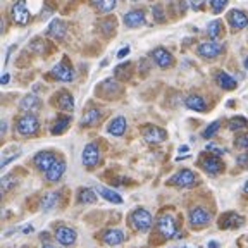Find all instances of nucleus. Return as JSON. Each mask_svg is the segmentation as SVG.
I'll return each mask as SVG.
<instances>
[{
  "mask_svg": "<svg viewBox=\"0 0 248 248\" xmlns=\"http://www.w3.org/2000/svg\"><path fill=\"white\" fill-rule=\"evenodd\" d=\"M12 185H16V181L12 179V174H7L2 178V190L4 191H9L12 188Z\"/></svg>",
  "mask_w": 248,
  "mask_h": 248,
  "instance_id": "nucleus-38",
  "label": "nucleus"
},
{
  "mask_svg": "<svg viewBox=\"0 0 248 248\" xmlns=\"http://www.w3.org/2000/svg\"><path fill=\"white\" fill-rule=\"evenodd\" d=\"M97 191H98V195H102V197L107 202H110V203H123V197H121L119 193H116L114 190H108L105 186H98Z\"/></svg>",
  "mask_w": 248,
  "mask_h": 248,
  "instance_id": "nucleus-30",
  "label": "nucleus"
},
{
  "mask_svg": "<svg viewBox=\"0 0 248 248\" xmlns=\"http://www.w3.org/2000/svg\"><path fill=\"white\" fill-rule=\"evenodd\" d=\"M209 248H219V243H217V241H210Z\"/></svg>",
  "mask_w": 248,
  "mask_h": 248,
  "instance_id": "nucleus-47",
  "label": "nucleus"
},
{
  "mask_svg": "<svg viewBox=\"0 0 248 248\" xmlns=\"http://www.w3.org/2000/svg\"><path fill=\"white\" fill-rule=\"evenodd\" d=\"M228 21L231 24V28L234 31H240L243 28L248 26V14L240 9H232V11L228 12Z\"/></svg>",
  "mask_w": 248,
  "mask_h": 248,
  "instance_id": "nucleus-8",
  "label": "nucleus"
},
{
  "mask_svg": "<svg viewBox=\"0 0 248 248\" xmlns=\"http://www.w3.org/2000/svg\"><path fill=\"white\" fill-rule=\"evenodd\" d=\"M205 2H207V0H188V5H190L193 11H200Z\"/></svg>",
  "mask_w": 248,
  "mask_h": 248,
  "instance_id": "nucleus-41",
  "label": "nucleus"
},
{
  "mask_svg": "<svg viewBox=\"0 0 248 248\" xmlns=\"http://www.w3.org/2000/svg\"><path fill=\"white\" fill-rule=\"evenodd\" d=\"M102 241L108 247H117L124 241V232L121 229H108V231L104 232L102 236Z\"/></svg>",
  "mask_w": 248,
  "mask_h": 248,
  "instance_id": "nucleus-20",
  "label": "nucleus"
},
{
  "mask_svg": "<svg viewBox=\"0 0 248 248\" xmlns=\"http://www.w3.org/2000/svg\"><path fill=\"white\" fill-rule=\"evenodd\" d=\"M40 107H42V100H40L36 95H33V93L26 95V97L19 102V108L23 112H28V114L36 112V110H40Z\"/></svg>",
  "mask_w": 248,
  "mask_h": 248,
  "instance_id": "nucleus-17",
  "label": "nucleus"
},
{
  "mask_svg": "<svg viewBox=\"0 0 248 248\" xmlns=\"http://www.w3.org/2000/svg\"><path fill=\"white\" fill-rule=\"evenodd\" d=\"M124 24L128 28H140L145 24V12L135 9V11H129L128 14L124 16Z\"/></svg>",
  "mask_w": 248,
  "mask_h": 248,
  "instance_id": "nucleus-18",
  "label": "nucleus"
},
{
  "mask_svg": "<svg viewBox=\"0 0 248 248\" xmlns=\"http://www.w3.org/2000/svg\"><path fill=\"white\" fill-rule=\"evenodd\" d=\"M128 54H129V46H123V48L117 52V59H124Z\"/></svg>",
  "mask_w": 248,
  "mask_h": 248,
  "instance_id": "nucleus-43",
  "label": "nucleus"
},
{
  "mask_svg": "<svg viewBox=\"0 0 248 248\" xmlns=\"http://www.w3.org/2000/svg\"><path fill=\"white\" fill-rule=\"evenodd\" d=\"M152 14H154V17H155L157 23H164V21H166V17H164V11H162L160 5H154V7H152Z\"/></svg>",
  "mask_w": 248,
  "mask_h": 248,
  "instance_id": "nucleus-37",
  "label": "nucleus"
},
{
  "mask_svg": "<svg viewBox=\"0 0 248 248\" xmlns=\"http://www.w3.org/2000/svg\"><path fill=\"white\" fill-rule=\"evenodd\" d=\"M186 107L195 110V112H205L207 110V102L200 97V95H190V97L185 100Z\"/></svg>",
  "mask_w": 248,
  "mask_h": 248,
  "instance_id": "nucleus-25",
  "label": "nucleus"
},
{
  "mask_svg": "<svg viewBox=\"0 0 248 248\" xmlns=\"http://www.w3.org/2000/svg\"><path fill=\"white\" fill-rule=\"evenodd\" d=\"M11 16H12V21L16 24H19V26H26L30 23V11L26 7V2L24 0H17L11 9Z\"/></svg>",
  "mask_w": 248,
  "mask_h": 248,
  "instance_id": "nucleus-3",
  "label": "nucleus"
},
{
  "mask_svg": "<svg viewBox=\"0 0 248 248\" xmlns=\"http://www.w3.org/2000/svg\"><path fill=\"white\" fill-rule=\"evenodd\" d=\"M100 92H102V95H104V97L110 98L112 95L119 93L121 88H119V85H117V83L114 81V79H105V81L100 85Z\"/></svg>",
  "mask_w": 248,
  "mask_h": 248,
  "instance_id": "nucleus-28",
  "label": "nucleus"
},
{
  "mask_svg": "<svg viewBox=\"0 0 248 248\" xmlns=\"http://www.w3.org/2000/svg\"><path fill=\"white\" fill-rule=\"evenodd\" d=\"M33 162H35V166L38 167L40 170H48L52 166H54L55 162H57V159H55V154L50 150H43V152H38V154L35 155V159H33Z\"/></svg>",
  "mask_w": 248,
  "mask_h": 248,
  "instance_id": "nucleus-9",
  "label": "nucleus"
},
{
  "mask_svg": "<svg viewBox=\"0 0 248 248\" xmlns=\"http://www.w3.org/2000/svg\"><path fill=\"white\" fill-rule=\"evenodd\" d=\"M81 159H83V164L86 167H95L98 162H100V148H98L97 143H88L85 147L81 154Z\"/></svg>",
  "mask_w": 248,
  "mask_h": 248,
  "instance_id": "nucleus-7",
  "label": "nucleus"
},
{
  "mask_svg": "<svg viewBox=\"0 0 248 248\" xmlns=\"http://www.w3.org/2000/svg\"><path fill=\"white\" fill-rule=\"evenodd\" d=\"M205 148H207V152H209V154L216 155V157H219V155H224L226 154V150H222V148H219L217 145H214V143H209Z\"/></svg>",
  "mask_w": 248,
  "mask_h": 248,
  "instance_id": "nucleus-40",
  "label": "nucleus"
},
{
  "mask_svg": "<svg viewBox=\"0 0 248 248\" xmlns=\"http://www.w3.org/2000/svg\"><path fill=\"white\" fill-rule=\"evenodd\" d=\"M9 79H11V76H9V74L5 73L4 76H2V79H0V83H2V85H7V83H9Z\"/></svg>",
  "mask_w": 248,
  "mask_h": 248,
  "instance_id": "nucleus-44",
  "label": "nucleus"
},
{
  "mask_svg": "<svg viewBox=\"0 0 248 248\" xmlns=\"http://www.w3.org/2000/svg\"><path fill=\"white\" fill-rule=\"evenodd\" d=\"M245 67H247V71H248V57L245 59Z\"/></svg>",
  "mask_w": 248,
  "mask_h": 248,
  "instance_id": "nucleus-50",
  "label": "nucleus"
},
{
  "mask_svg": "<svg viewBox=\"0 0 248 248\" xmlns=\"http://www.w3.org/2000/svg\"><path fill=\"white\" fill-rule=\"evenodd\" d=\"M97 202V195L93 193V190L90 188H81L79 193H78V203H83V205H90V203H95Z\"/></svg>",
  "mask_w": 248,
  "mask_h": 248,
  "instance_id": "nucleus-31",
  "label": "nucleus"
},
{
  "mask_svg": "<svg viewBox=\"0 0 248 248\" xmlns=\"http://www.w3.org/2000/svg\"><path fill=\"white\" fill-rule=\"evenodd\" d=\"M224 50V46L221 45V43L217 42H203L198 45L197 48V54L200 55L202 59H216L221 55V52Z\"/></svg>",
  "mask_w": 248,
  "mask_h": 248,
  "instance_id": "nucleus-5",
  "label": "nucleus"
},
{
  "mask_svg": "<svg viewBox=\"0 0 248 248\" xmlns=\"http://www.w3.org/2000/svg\"><path fill=\"white\" fill-rule=\"evenodd\" d=\"M234 147L238 148H248V135H240L236 140H234Z\"/></svg>",
  "mask_w": 248,
  "mask_h": 248,
  "instance_id": "nucleus-39",
  "label": "nucleus"
},
{
  "mask_svg": "<svg viewBox=\"0 0 248 248\" xmlns=\"http://www.w3.org/2000/svg\"><path fill=\"white\" fill-rule=\"evenodd\" d=\"M179 152H188V145H183V147L179 148Z\"/></svg>",
  "mask_w": 248,
  "mask_h": 248,
  "instance_id": "nucleus-48",
  "label": "nucleus"
},
{
  "mask_svg": "<svg viewBox=\"0 0 248 248\" xmlns=\"http://www.w3.org/2000/svg\"><path fill=\"white\" fill-rule=\"evenodd\" d=\"M228 2L229 0H210V7H212L214 14H221L228 5Z\"/></svg>",
  "mask_w": 248,
  "mask_h": 248,
  "instance_id": "nucleus-36",
  "label": "nucleus"
},
{
  "mask_svg": "<svg viewBox=\"0 0 248 248\" xmlns=\"http://www.w3.org/2000/svg\"><path fill=\"white\" fill-rule=\"evenodd\" d=\"M57 105L61 110H64V112H73V108H74L73 95H71L69 92H66V90H62L57 97Z\"/></svg>",
  "mask_w": 248,
  "mask_h": 248,
  "instance_id": "nucleus-23",
  "label": "nucleus"
},
{
  "mask_svg": "<svg viewBox=\"0 0 248 248\" xmlns=\"http://www.w3.org/2000/svg\"><path fill=\"white\" fill-rule=\"evenodd\" d=\"M245 191H247V193H248V181L245 183Z\"/></svg>",
  "mask_w": 248,
  "mask_h": 248,
  "instance_id": "nucleus-51",
  "label": "nucleus"
},
{
  "mask_svg": "<svg viewBox=\"0 0 248 248\" xmlns=\"http://www.w3.org/2000/svg\"><path fill=\"white\" fill-rule=\"evenodd\" d=\"M46 33H48V36H52V38L62 40L67 33V24L61 19H54L50 23V26H48V31H46Z\"/></svg>",
  "mask_w": 248,
  "mask_h": 248,
  "instance_id": "nucleus-19",
  "label": "nucleus"
},
{
  "mask_svg": "<svg viewBox=\"0 0 248 248\" xmlns=\"http://www.w3.org/2000/svg\"><path fill=\"white\" fill-rule=\"evenodd\" d=\"M69 124H71V117L69 116L59 117V119L55 121L54 126H52V135H62V133L69 128Z\"/></svg>",
  "mask_w": 248,
  "mask_h": 248,
  "instance_id": "nucleus-33",
  "label": "nucleus"
},
{
  "mask_svg": "<svg viewBox=\"0 0 248 248\" xmlns=\"http://www.w3.org/2000/svg\"><path fill=\"white\" fill-rule=\"evenodd\" d=\"M143 138L147 140L148 143H162L164 140L167 138V131L162 128H157V126H147L143 129Z\"/></svg>",
  "mask_w": 248,
  "mask_h": 248,
  "instance_id": "nucleus-15",
  "label": "nucleus"
},
{
  "mask_svg": "<svg viewBox=\"0 0 248 248\" xmlns=\"http://www.w3.org/2000/svg\"><path fill=\"white\" fill-rule=\"evenodd\" d=\"M52 76L55 78V79H59V81H64V83H69L74 79V71L73 67L67 64L66 61L61 62V64H57V66L52 69Z\"/></svg>",
  "mask_w": 248,
  "mask_h": 248,
  "instance_id": "nucleus-14",
  "label": "nucleus"
},
{
  "mask_svg": "<svg viewBox=\"0 0 248 248\" xmlns=\"http://www.w3.org/2000/svg\"><path fill=\"white\" fill-rule=\"evenodd\" d=\"M243 224H245V219L234 212H226L221 217V221H219V228L221 229H236L241 228Z\"/></svg>",
  "mask_w": 248,
  "mask_h": 248,
  "instance_id": "nucleus-16",
  "label": "nucleus"
},
{
  "mask_svg": "<svg viewBox=\"0 0 248 248\" xmlns=\"http://www.w3.org/2000/svg\"><path fill=\"white\" fill-rule=\"evenodd\" d=\"M90 2H92V5L97 9L98 12L107 14V12H112L114 9H116L117 0H90Z\"/></svg>",
  "mask_w": 248,
  "mask_h": 248,
  "instance_id": "nucleus-29",
  "label": "nucleus"
},
{
  "mask_svg": "<svg viewBox=\"0 0 248 248\" xmlns=\"http://www.w3.org/2000/svg\"><path fill=\"white\" fill-rule=\"evenodd\" d=\"M200 166H202V169L205 170V172H209V174H219V172H222V169H224V164L221 162V159L212 154L202 155Z\"/></svg>",
  "mask_w": 248,
  "mask_h": 248,
  "instance_id": "nucleus-6",
  "label": "nucleus"
},
{
  "mask_svg": "<svg viewBox=\"0 0 248 248\" xmlns=\"http://www.w3.org/2000/svg\"><path fill=\"white\" fill-rule=\"evenodd\" d=\"M152 59L155 61V64L159 67H162V69H166V67H170L172 64H174V59H172V54H170L167 48H164V46H159V48H155L154 52H152Z\"/></svg>",
  "mask_w": 248,
  "mask_h": 248,
  "instance_id": "nucleus-11",
  "label": "nucleus"
},
{
  "mask_svg": "<svg viewBox=\"0 0 248 248\" xmlns=\"http://www.w3.org/2000/svg\"><path fill=\"white\" fill-rule=\"evenodd\" d=\"M131 226L136 231L147 232L152 226V214L147 209H136L131 214Z\"/></svg>",
  "mask_w": 248,
  "mask_h": 248,
  "instance_id": "nucleus-2",
  "label": "nucleus"
},
{
  "mask_svg": "<svg viewBox=\"0 0 248 248\" xmlns=\"http://www.w3.org/2000/svg\"><path fill=\"white\" fill-rule=\"evenodd\" d=\"M0 131H2V135H5V131H7V123H2V126H0Z\"/></svg>",
  "mask_w": 248,
  "mask_h": 248,
  "instance_id": "nucleus-46",
  "label": "nucleus"
},
{
  "mask_svg": "<svg viewBox=\"0 0 248 248\" xmlns=\"http://www.w3.org/2000/svg\"><path fill=\"white\" fill-rule=\"evenodd\" d=\"M219 128H221V121H214L212 124H209V126L203 129L202 136H203V138H212V136L216 135L217 131H219Z\"/></svg>",
  "mask_w": 248,
  "mask_h": 248,
  "instance_id": "nucleus-35",
  "label": "nucleus"
},
{
  "mask_svg": "<svg viewBox=\"0 0 248 248\" xmlns=\"http://www.w3.org/2000/svg\"><path fill=\"white\" fill-rule=\"evenodd\" d=\"M222 31H224V24H222L221 19H214L209 23V28H207V33L212 40H217L219 36L222 35Z\"/></svg>",
  "mask_w": 248,
  "mask_h": 248,
  "instance_id": "nucleus-32",
  "label": "nucleus"
},
{
  "mask_svg": "<svg viewBox=\"0 0 248 248\" xmlns=\"http://www.w3.org/2000/svg\"><path fill=\"white\" fill-rule=\"evenodd\" d=\"M64 172H66V162L57 160V162H55L54 166H52L50 169L45 172V178H46V181L55 183V181H59L62 176H64Z\"/></svg>",
  "mask_w": 248,
  "mask_h": 248,
  "instance_id": "nucleus-21",
  "label": "nucleus"
},
{
  "mask_svg": "<svg viewBox=\"0 0 248 248\" xmlns=\"http://www.w3.org/2000/svg\"><path fill=\"white\" fill-rule=\"evenodd\" d=\"M42 248H57V247H55V245H43Z\"/></svg>",
  "mask_w": 248,
  "mask_h": 248,
  "instance_id": "nucleus-49",
  "label": "nucleus"
},
{
  "mask_svg": "<svg viewBox=\"0 0 248 248\" xmlns=\"http://www.w3.org/2000/svg\"><path fill=\"white\" fill-rule=\"evenodd\" d=\"M247 126H248V121L241 116L232 117V119H229V123H228V128L231 129V131H240V129H245Z\"/></svg>",
  "mask_w": 248,
  "mask_h": 248,
  "instance_id": "nucleus-34",
  "label": "nucleus"
},
{
  "mask_svg": "<svg viewBox=\"0 0 248 248\" xmlns=\"http://www.w3.org/2000/svg\"><path fill=\"white\" fill-rule=\"evenodd\" d=\"M195 183V172L190 169H181L167 181L170 186H191Z\"/></svg>",
  "mask_w": 248,
  "mask_h": 248,
  "instance_id": "nucleus-10",
  "label": "nucleus"
},
{
  "mask_svg": "<svg viewBox=\"0 0 248 248\" xmlns=\"http://www.w3.org/2000/svg\"><path fill=\"white\" fill-rule=\"evenodd\" d=\"M238 166H241L243 169H248V154H241L238 155V159H236Z\"/></svg>",
  "mask_w": 248,
  "mask_h": 248,
  "instance_id": "nucleus-42",
  "label": "nucleus"
},
{
  "mask_svg": "<svg viewBox=\"0 0 248 248\" xmlns=\"http://www.w3.org/2000/svg\"><path fill=\"white\" fill-rule=\"evenodd\" d=\"M55 238H57V241L61 245H64V247H71V245L76 243V231H74L73 228H67V226H61V228L55 229Z\"/></svg>",
  "mask_w": 248,
  "mask_h": 248,
  "instance_id": "nucleus-13",
  "label": "nucleus"
},
{
  "mask_svg": "<svg viewBox=\"0 0 248 248\" xmlns=\"http://www.w3.org/2000/svg\"><path fill=\"white\" fill-rule=\"evenodd\" d=\"M157 229L162 234L164 238H174L179 236L178 234V226H176V221L172 216H162L157 222Z\"/></svg>",
  "mask_w": 248,
  "mask_h": 248,
  "instance_id": "nucleus-4",
  "label": "nucleus"
},
{
  "mask_svg": "<svg viewBox=\"0 0 248 248\" xmlns=\"http://www.w3.org/2000/svg\"><path fill=\"white\" fill-rule=\"evenodd\" d=\"M59 200H61V195H59L57 191L46 193L45 197H43V200H42V209H43V212H48V210H52L54 207H57Z\"/></svg>",
  "mask_w": 248,
  "mask_h": 248,
  "instance_id": "nucleus-26",
  "label": "nucleus"
},
{
  "mask_svg": "<svg viewBox=\"0 0 248 248\" xmlns=\"http://www.w3.org/2000/svg\"><path fill=\"white\" fill-rule=\"evenodd\" d=\"M100 117H102V112L98 110V108H90L88 112L83 116L81 126H86V128H90V126H95V124L100 121Z\"/></svg>",
  "mask_w": 248,
  "mask_h": 248,
  "instance_id": "nucleus-27",
  "label": "nucleus"
},
{
  "mask_svg": "<svg viewBox=\"0 0 248 248\" xmlns=\"http://www.w3.org/2000/svg\"><path fill=\"white\" fill-rule=\"evenodd\" d=\"M216 81L222 90H234L238 86L236 79L232 76H229L228 73H224V71H219V73L216 74Z\"/></svg>",
  "mask_w": 248,
  "mask_h": 248,
  "instance_id": "nucleus-24",
  "label": "nucleus"
},
{
  "mask_svg": "<svg viewBox=\"0 0 248 248\" xmlns=\"http://www.w3.org/2000/svg\"><path fill=\"white\" fill-rule=\"evenodd\" d=\"M126 126H128V123H126V119H124L123 116L114 117V119L108 123L107 131L110 133V135H114V136H123L124 131H126Z\"/></svg>",
  "mask_w": 248,
  "mask_h": 248,
  "instance_id": "nucleus-22",
  "label": "nucleus"
},
{
  "mask_svg": "<svg viewBox=\"0 0 248 248\" xmlns=\"http://www.w3.org/2000/svg\"><path fill=\"white\" fill-rule=\"evenodd\" d=\"M40 129V123L36 119V116L33 114H24L23 117L17 119V131L23 136H33L36 135Z\"/></svg>",
  "mask_w": 248,
  "mask_h": 248,
  "instance_id": "nucleus-1",
  "label": "nucleus"
},
{
  "mask_svg": "<svg viewBox=\"0 0 248 248\" xmlns=\"http://www.w3.org/2000/svg\"><path fill=\"white\" fill-rule=\"evenodd\" d=\"M23 232H24V234H28V232H33V226H24Z\"/></svg>",
  "mask_w": 248,
  "mask_h": 248,
  "instance_id": "nucleus-45",
  "label": "nucleus"
},
{
  "mask_svg": "<svg viewBox=\"0 0 248 248\" xmlns=\"http://www.w3.org/2000/svg\"><path fill=\"white\" fill-rule=\"evenodd\" d=\"M210 212H207L205 209H202V207H197V209H191L190 212V224L193 228H203L210 222Z\"/></svg>",
  "mask_w": 248,
  "mask_h": 248,
  "instance_id": "nucleus-12",
  "label": "nucleus"
}]
</instances>
